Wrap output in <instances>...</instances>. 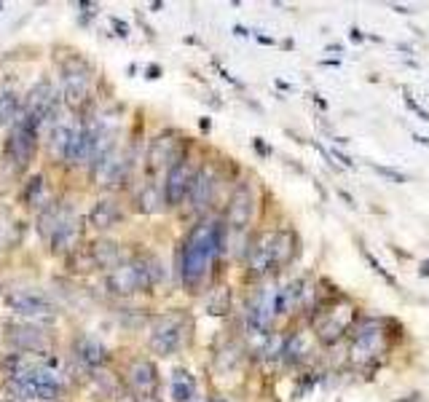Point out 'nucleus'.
I'll return each instance as SVG.
<instances>
[{"mask_svg": "<svg viewBox=\"0 0 429 402\" xmlns=\"http://www.w3.org/2000/svg\"><path fill=\"white\" fill-rule=\"evenodd\" d=\"M223 250V226L218 220H199L182 242L180 277L191 293H199Z\"/></svg>", "mask_w": 429, "mask_h": 402, "instance_id": "obj_1", "label": "nucleus"}, {"mask_svg": "<svg viewBox=\"0 0 429 402\" xmlns=\"http://www.w3.org/2000/svg\"><path fill=\"white\" fill-rule=\"evenodd\" d=\"M8 370H11V378L17 383V389L30 397V400H41L49 402L56 400L59 392H62V383H59V376L41 365V362H32V359H25V357H11L8 359Z\"/></svg>", "mask_w": 429, "mask_h": 402, "instance_id": "obj_2", "label": "nucleus"}, {"mask_svg": "<svg viewBox=\"0 0 429 402\" xmlns=\"http://www.w3.org/2000/svg\"><path fill=\"white\" fill-rule=\"evenodd\" d=\"M188 338H191V317L177 308V311H169L156 319L148 346L158 357H172L188 343Z\"/></svg>", "mask_w": 429, "mask_h": 402, "instance_id": "obj_3", "label": "nucleus"}, {"mask_svg": "<svg viewBox=\"0 0 429 402\" xmlns=\"http://www.w3.org/2000/svg\"><path fill=\"white\" fill-rule=\"evenodd\" d=\"M38 121H32L30 116L19 113V118L14 121L11 131H8V140H6V156L11 161H17L19 169H25L27 164L32 161L35 148H38Z\"/></svg>", "mask_w": 429, "mask_h": 402, "instance_id": "obj_4", "label": "nucleus"}, {"mask_svg": "<svg viewBox=\"0 0 429 402\" xmlns=\"http://www.w3.org/2000/svg\"><path fill=\"white\" fill-rule=\"evenodd\" d=\"M354 325V306L352 303H330L328 308L314 319V338L320 343H335L344 338V332Z\"/></svg>", "mask_w": 429, "mask_h": 402, "instance_id": "obj_5", "label": "nucleus"}, {"mask_svg": "<svg viewBox=\"0 0 429 402\" xmlns=\"http://www.w3.org/2000/svg\"><path fill=\"white\" fill-rule=\"evenodd\" d=\"M107 287L110 293L116 295H134V293H143V290H151V279L145 271V263L143 257H134V260H121L116 268L107 271Z\"/></svg>", "mask_w": 429, "mask_h": 402, "instance_id": "obj_6", "label": "nucleus"}, {"mask_svg": "<svg viewBox=\"0 0 429 402\" xmlns=\"http://www.w3.org/2000/svg\"><path fill=\"white\" fill-rule=\"evenodd\" d=\"M89 92H92V67L81 56L67 59L62 65V97L67 107H81L89 100Z\"/></svg>", "mask_w": 429, "mask_h": 402, "instance_id": "obj_7", "label": "nucleus"}, {"mask_svg": "<svg viewBox=\"0 0 429 402\" xmlns=\"http://www.w3.org/2000/svg\"><path fill=\"white\" fill-rule=\"evenodd\" d=\"M384 327L376 319H368L365 325L359 327V332H354L352 349H349V357H352L354 365H376L384 354Z\"/></svg>", "mask_w": 429, "mask_h": 402, "instance_id": "obj_8", "label": "nucleus"}, {"mask_svg": "<svg viewBox=\"0 0 429 402\" xmlns=\"http://www.w3.org/2000/svg\"><path fill=\"white\" fill-rule=\"evenodd\" d=\"M6 306L14 314H22L30 319H51L54 317V303L49 301V295H43L41 290L32 287H14L6 293Z\"/></svg>", "mask_w": 429, "mask_h": 402, "instance_id": "obj_9", "label": "nucleus"}, {"mask_svg": "<svg viewBox=\"0 0 429 402\" xmlns=\"http://www.w3.org/2000/svg\"><path fill=\"white\" fill-rule=\"evenodd\" d=\"M193 177H196V169H193V164H191V158H188V156L177 158L175 164L167 169L164 185H161L167 207H180L182 201L188 199V191H191Z\"/></svg>", "mask_w": 429, "mask_h": 402, "instance_id": "obj_10", "label": "nucleus"}, {"mask_svg": "<svg viewBox=\"0 0 429 402\" xmlns=\"http://www.w3.org/2000/svg\"><path fill=\"white\" fill-rule=\"evenodd\" d=\"M277 290L279 287H263L258 295L253 298V303L247 306V325L253 332H269L274 319H277Z\"/></svg>", "mask_w": 429, "mask_h": 402, "instance_id": "obj_11", "label": "nucleus"}, {"mask_svg": "<svg viewBox=\"0 0 429 402\" xmlns=\"http://www.w3.org/2000/svg\"><path fill=\"white\" fill-rule=\"evenodd\" d=\"M127 164L129 161H124V153L118 151L116 145H113L110 151L100 153V156L94 158V169H92L94 185H100V188H113V185H118V182L124 180Z\"/></svg>", "mask_w": 429, "mask_h": 402, "instance_id": "obj_12", "label": "nucleus"}, {"mask_svg": "<svg viewBox=\"0 0 429 402\" xmlns=\"http://www.w3.org/2000/svg\"><path fill=\"white\" fill-rule=\"evenodd\" d=\"M127 381L132 386V392H134V400L158 394V368L153 365L151 359H145V357L132 359V365L127 370Z\"/></svg>", "mask_w": 429, "mask_h": 402, "instance_id": "obj_13", "label": "nucleus"}, {"mask_svg": "<svg viewBox=\"0 0 429 402\" xmlns=\"http://www.w3.org/2000/svg\"><path fill=\"white\" fill-rule=\"evenodd\" d=\"M255 215V193L250 185H239L233 193H231V201H228V209H226V223L236 231L250 226Z\"/></svg>", "mask_w": 429, "mask_h": 402, "instance_id": "obj_14", "label": "nucleus"}, {"mask_svg": "<svg viewBox=\"0 0 429 402\" xmlns=\"http://www.w3.org/2000/svg\"><path fill=\"white\" fill-rule=\"evenodd\" d=\"M271 239H274V231H263V233L253 242L250 252H247V274H250L253 279H263L274 271Z\"/></svg>", "mask_w": 429, "mask_h": 402, "instance_id": "obj_15", "label": "nucleus"}, {"mask_svg": "<svg viewBox=\"0 0 429 402\" xmlns=\"http://www.w3.org/2000/svg\"><path fill=\"white\" fill-rule=\"evenodd\" d=\"M182 156H185L182 140H177L175 134H158L151 142V148H148V167L153 172H158L164 167L169 169L177 158H182Z\"/></svg>", "mask_w": 429, "mask_h": 402, "instance_id": "obj_16", "label": "nucleus"}, {"mask_svg": "<svg viewBox=\"0 0 429 402\" xmlns=\"http://www.w3.org/2000/svg\"><path fill=\"white\" fill-rule=\"evenodd\" d=\"M6 338L19 352H30V354L49 352V335L35 325H8L6 327Z\"/></svg>", "mask_w": 429, "mask_h": 402, "instance_id": "obj_17", "label": "nucleus"}, {"mask_svg": "<svg viewBox=\"0 0 429 402\" xmlns=\"http://www.w3.org/2000/svg\"><path fill=\"white\" fill-rule=\"evenodd\" d=\"M62 158L70 167H83V164L94 161V134L89 126H81V129L70 131V140H67V148L62 153Z\"/></svg>", "mask_w": 429, "mask_h": 402, "instance_id": "obj_18", "label": "nucleus"}, {"mask_svg": "<svg viewBox=\"0 0 429 402\" xmlns=\"http://www.w3.org/2000/svg\"><path fill=\"white\" fill-rule=\"evenodd\" d=\"M81 233H83L81 218H78L76 212H70V215L62 220V226L56 228L54 236L49 239L51 252H54V255H73V252L78 250V244H81Z\"/></svg>", "mask_w": 429, "mask_h": 402, "instance_id": "obj_19", "label": "nucleus"}, {"mask_svg": "<svg viewBox=\"0 0 429 402\" xmlns=\"http://www.w3.org/2000/svg\"><path fill=\"white\" fill-rule=\"evenodd\" d=\"M51 107H54V86H51L49 78H41V81L30 89L22 113L30 116L32 121H38V124H41V121H43V118L51 113Z\"/></svg>", "mask_w": 429, "mask_h": 402, "instance_id": "obj_20", "label": "nucleus"}, {"mask_svg": "<svg viewBox=\"0 0 429 402\" xmlns=\"http://www.w3.org/2000/svg\"><path fill=\"white\" fill-rule=\"evenodd\" d=\"M121 220H124L121 207L110 199H100L92 207V212H89V223L97 228V231H110V228L118 226Z\"/></svg>", "mask_w": 429, "mask_h": 402, "instance_id": "obj_21", "label": "nucleus"}, {"mask_svg": "<svg viewBox=\"0 0 429 402\" xmlns=\"http://www.w3.org/2000/svg\"><path fill=\"white\" fill-rule=\"evenodd\" d=\"M215 172L209 169V167H202L196 177H193V182H191V191H188V199L191 204L196 207V209H204L209 201H212V193H215Z\"/></svg>", "mask_w": 429, "mask_h": 402, "instance_id": "obj_22", "label": "nucleus"}, {"mask_svg": "<svg viewBox=\"0 0 429 402\" xmlns=\"http://www.w3.org/2000/svg\"><path fill=\"white\" fill-rule=\"evenodd\" d=\"M76 357L83 362V365H89V368H102V365H107L110 352H107V346L100 343L97 338L83 335V338H78L76 341Z\"/></svg>", "mask_w": 429, "mask_h": 402, "instance_id": "obj_23", "label": "nucleus"}, {"mask_svg": "<svg viewBox=\"0 0 429 402\" xmlns=\"http://www.w3.org/2000/svg\"><path fill=\"white\" fill-rule=\"evenodd\" d=\"M306 282L303 279H293L290 284L277 290V314H293L295 308H301L306 301Z\"/></svg>", "mask_w": 429, "mask_h": 402, "instance_id": "obj_24", "label": "nucleus"}, {"mask_svg": "<svg viewBox=\"0 0 429 402\" xmlns=\"http://www.w3.org/2000/svg\"><path fill=\"white\" fill-rule=\"evenodd\" d=\"M89 257L94 263V268H116L121 263V244L110 242V239H97L92 247H89Z\"/></svg>", "mask_w": 429, "mask_h": 402, "instance_id": "obj_25", "label": "nucleus"}, {"mask_svg": "<svg viewBox=\"0 0 429 402\" xmlns=\"http://www.w3.org/2000/svg\"><path fill=\"white\" fill-rule=\"evenodd\" d=\"M169 392L175 402H191L196 397V378L188 368H175L169 378Z\"/></svg>", "mask_w": 429, "mask_h": 402, "instance_id": "obj_26", "label": "nucleus"}, {"mask_svg": "<svg viewBox=\"0 0 429 402\" xmlns=\"http://www.w3.org/2000/svg\"><path fill=\"white\" fill-rule=\"evenodd\" d=\"M271 252H274V268L287 266L295 257V233L293 231H274Z\"/></svg>", "mask_w": 429, "mask_h": 402, "instance_id": "obj_27", "label": "nucleus"}, {"mask_svg": "<svg viewBox=\"0 0 429 402\" xmlns=\"http://www.w3.org/2000/svg\"><path fill=\"white\" fill-rule=\"evenodd\" d=\"M311 352H314L311 332H293V335H287V341H284V357L290 362H303V359H308Z\"/></svg>", "mask_w": 429, "mask_h": 402, "instance_id": "obj_28", "label": "nucleus"}, {"mask_svg": "<svg viewBox=\"0 0 429 402\" xmlns=\"http://www.w3.org/2000/svg\"><path fill=\"white\" fill-rule=\"evenodd\" d=\"M164 207H167V201H164V191H161L156 182L143 185V191L137 193V209H140L143 215H156V212H161Z\"/></svg>", "mask_w": 429, "mask_h": 402, "instance_id": "obj_29", "label": "nucleus"}, {"mask_svg": "<svg viewBox=\"0 0 429 402\" xmlns=\"http://www.w3.org/2000/svg\"><path fill=\"white\" fill-rule=\"evenodd\" d=\"M22 107H19V97L11 89H0V129L3 126H14V121L19 118Z\"/></svg>", "mask_w": 429, "mask_h": 402, "instance_id": "obj_30", "label": "nucleus"}, {"mask_svg": "<svg viewBox=\"0 0 429 402\" xmlns=\"http://www.w3.org/2000/svg\"><path fill=\"white\" fill-rule=\"evenodd\" d=\"M207 314L212 317H223L231 311V290L228 287H215L209 295H207Z\"/></svg>", "mask_w": 429, "mask_h": 402, "instance_id": "obj_31", "label": "nucleus"}, {"mask_svg": "<svg viewBox=\"0 0 429 402\" xmlns=\"http://www.w3.org/2000/svg\"><path fill=\"white\" fill-rule=\"evenodd\" d=\"M25 201L30 207H49V193H46V182H43V177H32L30 182H27V191H25Z\"/></svg>", "mask_w": 429, "mask_h": 402, "instance_id": "obj_32", "label": "nucleus"}, {"mask_svg": "<svg viewBox=\"0 0 429 402\" xmlns=\"http://www.w3.org/2000/svg\"><path fill=\"white\" fill-rule=\"evenodd\" d=\"M70 131L73 129H67V126H54V131H51V153H65L67 148V140H70Z\"/></svg>", "mask_w": 429, "mask_h": 402, "instance_id": "obj_33", "label": "nucleus"}, {"mask_svg": "<svg viewBox=\"0 0 429 402\" xmlns=\"http://www.w3.org/2000/svg\"><path fill=\"white\" fill-rule=\"evenodd\" d=\"M284 335H269L266 338V343H263V349H260V354L263 357H271V359H277V357H282L284 354Z\"/></svg>", "mask_w": 429, "mask_h": 402, "instance_id": "obj_34", "label": "nucleus"}, {"mask_svg": "<svg viewBox=\"0 0 429 402\" xmlns=\"http://www.w3.org/2000/svg\"><path fill=\"white\" fill-rule=\"evenodd\" d=\"M362 255H365V260H368V263H370V266H373V271H376V274H379L381 279H386V282H389V284H392V287H397V279L392 277V274H389V271H386V268H384V266H381L379 260H376V257H373V252H362Z\"/></svg>", "mask_w": 429, "mask_h": 402, "instance_id": "obj_35", "label": "nucleus"}, {"mask_svg": "<svg viewBox=\"0 0 429 402\" xmlns=\"http://www.w3.org/2000/svg\"><path fill=\"white\" fill-rule=\"evenodd\" d=\"M373 167V172L381 177H386V180H392V182H397V185H403V182H408V177L403 175V172H397V169H389V167H379V164H370Z\"/></svg>", "mask_w": 429, "mask_h": 402, "instance_id": "obj_36", "label": "nucleus"}, {"mask_svg": "<svg viewBox=\"0 0 429 402\" xmlns=\"http://www.w3.org/2000/svg\"><path fill=\"white\" fill-rule=\"evenodd\" d=\"M405 105H408V107H410V110H413V113H416V116H419L421 121H427V124H429V113L424 110V107H421V105H419V102L413 100V97H410L408 92H405Z\"/></svg>", "mask_w": 429, "mask_h": 402, "instance_id": "obj_37", "label": "nucleus"}, {"mask_svg": "<svg viewBox=\"0 0 429 402\" xmlns=\"http://www.w3.org/2000/svg\"><path fill=\"white\" fill-rule=\"evenodd\" d=\"M113 27H116V32H118L121 38H129V25H127V22H121V19H113Z\"/></svg>", "mask_w": 429, "mask_h": 402, "instance_id": "obj_38", "label": "nucleus"}, {"mask_svg": "<svg viewBox=\"0 0 429 402\" xmlns=\"http://www.w3.org/2000/svg\"><path fill=\"white\" fill-rule=\"evenodd\" d=\"M255 151L260 153V156H271V148H266V142H263V140H260V137H255Z\"/></svg>", "mask_w": 429, "mask_h": 402, "instance_id": "obj_39", "label": "nucleus"}, {"mask_svg": "<svg viewBox=\"0 0 429 402\" xmlns=\"http://www.w3.org/2000/svg\"><path fill=\"white\" fill-rule=\"evenodd\" d=\"M333 156H335V158H338V161H341L344 167H354L352 158H349V156H344V153H341V151H333Z\"/></svg>", "mask_w": 429, "mask_h": 402, "instance_id": "obj_40", "label": "nucleus"}, {"mask_svg": "<svg viewBox=\"0 0 429 402\" xmlns=\"http://www.w3.org/2000/svg\"><path fill=\"white\" fill-rule=\"evenodd\" d=\"M145 73H148L151 81H156V78L161 76V67H158V65H148V70H145Z\"/></svg>", "mask_w": 429, "mask_h": 402, "instance_id": "obj_41", "label": "nucleus"}, {"mask_svg": "<svg viewBox=\"0 0 429 402\" xmlns=\"http://www.w3.org/2000/svg\"><path fill=\"white\" fill-rule=\"evenodd\" d=\"M362 38H365V35H362V32H359V30H357V27H354V30H352V41H357V43H359V41H362Z\"/></svg>", "mask_w": 429, "mask_h": 402, "instance_id": "obj_42", "label": "nucleus"}, {"mask_svg": "<svg viewBox=\"0 0 429 402\" xmlns=\"http://www.w3.org/2000/svg\"><path fill=\"white\" fill-rule=\"evenodd\" d=\"M209 402H233V400H231V397H223V394H215Z\"/></svg>", "mask_w": 429, "mask_h": 402, "instance_id": "obj_43", "label": "nucleus"}, {"mask_svg": "<svg viewBox=\"0 0 429 402\" xmlns=\"http://www.w3.org/2000/svg\"><path fill=\"white\" fill-rule=\"evenodd\" d=\"M421 277H429V260L421 263Z\"/></svg>", "mask_w": 429, "mask_h": 402, "instance_id": "obj_44", "label": "nucleus"}, {"mask_svg": "<svg viewBox=\"0 0 429 402\" xmlns=\"http://www.w3.org/2000/svg\"><path fill=\"white\" fill-rule=\"evenodd\" d=\"M397 14H410V8H405V6H392Z\"/></svg>", "mask_w": 429, "mask_h": 402, "instance_id": "obj_45", "label": "nucleus"}, {"mask_svg": "<svg viewBox=\"0 0 429 402\" xmlns=\"http://www.w3.org/2000/svg\"><path fill=\"white\" fill-rule=\"evenodd\" d=\"M258 41H260V43H266V46H271V43H274V41H271V38H266V35H258Z\"/></svg>", "mask_w": 429, "mask_h": 402, "instance_id": "obj_46", "label": "nucleus"}, {"mask_svg": "<svg viewBox=\"0 0 429 402\" xmlns=\"http://www.w3.org/2000/svg\"><path fill=\"white\" fill-rule=\"evenodd\" d=\"M137 402H161L158 397H137Z\"/></svg>", "mask_w": 429, "mask_h": 402, "instance_id": "obj_47", "label": "nucleus"}]
</instances>
